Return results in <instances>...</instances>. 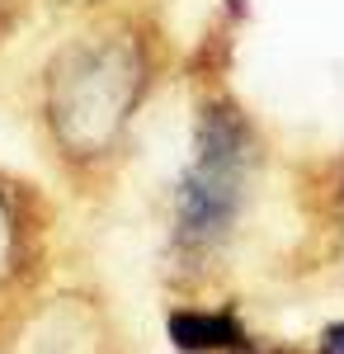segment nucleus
<instances>
[{"instance_id": "6", "label": "nucleus", "mask_w": 344, "mask_h": 354, "mask_svg": "<svg viewBox=\"0 0 344 354\" xmlns=\"http://www.w3.org/2000/svg\"><path fill=\"white\" fill-rule=\"evenodd\" d=\"M312 354H344V317H335V322H325V326L316 330Z\"/></svg>"}, {"instance_id": "7", "label": "nucleus", "mask_w": 344, "mask_h": 354, "mask_svg": "<svg viewBox=\"0 0 344 354\" xmlns=\"http://www.w3.org/2000/svg\"><path fill=\"white\" fill-rule=\"evenodd\" d=\"M52 10H61L66 19H80V15H95V10H108V5H123V0H48Z\"/></svg>"}, {"instance_id": "1", "label": "nucleus", "mask_w": 344, "mask_h": 354, "mask_svg": "<svg viewBox=\"0 0 344 354\" xmlns=\"http://www.w3.org/2000/svg\"><path fill=\"white\" fill-rule=\"evenodd\" d=\"M170 71L175 48L146 0L80 15L48 43L33 71V128L66 189H113Z\"/></svg>"}, {"instance_id": "8", "label": "nucleus", "mask_w": 344, "mask_h": 354, "mask_svg": "<svg viewBox=\"0 0 344 354\" xmlns=\"http://www.w3.org/2000/svg\"><path fill=\"white\" fill-rule=\"evenodd\" d=\"M24 0H0V33H10V24H15V10H19Z\"/></svg>"}, {"instance_id": "4", "label": "nucleus", "mask_w": 344, "mask_h": 354, "mask_svg": "<svg viewBox=\"0 0 344 354\" xmlns=\"http://www.w3.org/2000/svg\"><path fill=\"white\" fill-rule=\"evenodd\" d=\"M292 189L302 203V245L316 265H335L344 283V151L302 165V185Z\"/></svg>"}, {"instance_id": "2", "label": "nucleus", "mask_w": 344, "mask_h": 354, "mask_svg": "<svg viewBox=\"0 0 344 354\" xmlns=\"http://www.w3.org/2000/svg\"><path fill=\"white\" fill-rule=\"evenodd\" d=\"M278 189L269 128L227 81H198L189 137L175 175L156 198L160 283L180 298H208L265 241Z\"/></svg>"}, {"instance_id": "3", "label": "nucleus", "mask_w": 344, "mask_h": 354, "mask_svg": "<svg viewBox=\"0 0 344 354\" xmlns=\"http://www.w3.org/2000/svg\"><path fill=\"white\" fill-rule=\"evenodd\" d=\"M57 255L52 198L19 175L0 170V317L48 283Z\"/></svg>"}, {"instance_id": "5", "label": "nucleus", "mask_w": 344, "mask_h": 354, "mask_svg": "<svg viewBox=\"0 0 344 354\" xmlns=\"http://www.w3.org/2000/svg\"><path fill=\"white\" fill-rule=\"evenodd\" d=\"M165 340L175 354H236L250 326L231 298H180L165 312Z\"/></svg>"}]
</instances>
